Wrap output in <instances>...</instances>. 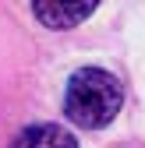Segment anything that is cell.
Returning a JSON list of instances; mask_svg holds the SVG:
<instances>
[{
	"label": "cell",
	"mask_w": 145,
	"mask_h": 148,
	"mask_svg": "<svg viewBox=\"0 0 145 148\" xmlns=\"http://www.w3.org/2000/svg\"><path fill=\"white\" fill-rule=\"evenodd\" d=\"M124 106V88L110 71L103 67H81L71 74L64 92V113L85 131L106 127Z\"/></svg>",
	"instance_id": "cell-1"
},
{
	"label": "cell",
	"mask_w": 145,
	"mask_h": 148,
	"mask_svg": "<svg viewBox=\"0 0 145 148\" xmlns=\"http://www.w3.org/2000/svg\"><path fill=\"white\" fill-rule=\"evenodd\" d=\"M11 148H78V138L57 123H32L14 138Z\"/></svg>",
	"instance_id": "cell-2"
},
{
	"label": "cell",
	"mask_w": 145,
	"mask_h": 148,
	"mask_svg": "<svg viewBox=\"0 0 145 148\" xmlns=\"http://www.w3.org/2000/svg\"><path fill=\"white\" fill-rule=\"evenodd\" d=\"M96 11V4H60V0H46V4H32V14L50 28H75Z\"/></svg>",
	"instance_id": "cell-3"
}]
</instances>
